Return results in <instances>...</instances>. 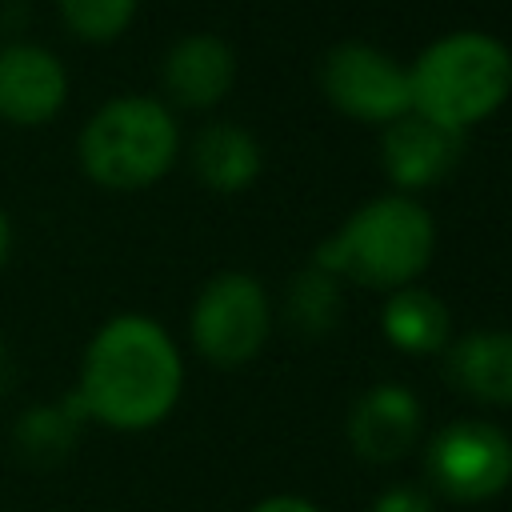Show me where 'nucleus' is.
Segmentation results:
<instances>
[{"instance_id":"f03ea898","label":"nucleus","mask_w":512,"mask_h":512,"mask_svg":"<svg viewBox=\"0 0 512 512\" xmlns=\"http://www.w3.org/2000/svg\"><path fill=\"white\" fill-rule=\"evenodd\" d=\"M412 112L460 132L492 116L512 92V52L488 32H448L408 68Z\"/></svg>"},{"instance_id":"0eeeda50","label":"nucleus","mask_w":512,"mask_h":512,"mask_svg":"<svg viewBox=\"0 0 512 512\" xmlns=\"http://www.w3.org/2000/svg\"><path fill=\"white\" fill-rule=\"evenodd\" d=\"M320 88L344 116L356 120L392 124L412 112L408 68L372 44H336L320 64Z\"/></svg>"},{"instance_id":"f3484780","label":"nucleus","mask_w":512,"mask_h":512,"mask_svg":"<svg viewBox=\"0 0 512 512\" xmlns=\"http://www.w3.org/2000/svg\"><path fill=\"white\" fill-rule=\"evenodd\" d=\"M372 512H436V504L416 484H392L372 500Z\"/></svg>"},{"instance_id":"dca6fc26","label":"nucleus","mask_w":512,"mask_h":512,"mask_svg":"<svg viewBox=\"0 0 512 512\" xmlns=\"http://www.w3.org/2000/svg\"><path fill=\"white\" fill-rule=\"evenodd\" d=\"M60 16L80 40H116L136 16V0H60Z\"/></svg>"},{"instance_id":"1a4fd4ad","label":"nucleus","mask_w":512,"mask_h":512,"mask_svg":"<svg viewBox=\"0 0 512 512\" xmlns=\"http://www.w3.org/2000/svg\"><path fill=\"white\" fill-rule=\"evenodd\" d=\"M464 152V136L448 132L416 112L392 120L380 136V164L392 176V184L400 188H428L440 176H448L456 168Z\"/></svg>"},{"instance_id":"20e7f679","label":"nucleus","mask_w":512,"mask_h":512,"mask_svg":"<svg viewBox=\"0 0 512 512\" xmlns=\"http://www.w3.org/2000/svg\"><path fill=\"white\" fill-rule=\"evenodd\" d=\"M176 144V120L164 104L120 96L104 104L80 132V164L96 184L132 192L172 168Z\"/></svg>"},{"instance_id":"7ed1b4c3","label":"nucleus","mask_w":512,"mask_h":512,"mask_svg":"<svg viewBox=\"0 0 512 512\" xmlns=\"http://www.w3.org/2000/svg\"><path fill=\"white\" fill-rule=\"evenodd\" d=\"M436 232L428 208L408 196H380L356 208L336 236H328L312 264L332 276H352L364 288H408L432 256Z\"/></svg>"},{"instance_id":"6e6552de","label":"nucleus","mask_w":512,"mask_h":512,"mask_svg":"<svg viewBox=\"0 0 512 512\" xmlns=\"http://www.w3.org/2000/svg\"><path fill=\"white\" fill-rule=\"evenodd\" d=\"M420 420V400L404 384H376L348 412V444L368 464H392L412 452Z\"/></svg>"},{"instance_id":"9b49d317","label":"nucleus","mask_w":512,"mask_h":512,"mask_svg":"<svg viewBox=\"0 0 512 512\" xmlns=\"http://www.w3.org/2000/svg\"><path fill=\"white\" fill-rule=\"evenodd\" d=\"M236 80V56L220 36L196 32L172 44L164 56V88L184 108H212Z\"/></svg>"},{"instance_id":"6ab92c4d","label":"nucleus","mask_w":512,"mask_h":512,"mask_svg":"<svg viewBox=\"0 0 512 512\" xmlns=\"http://www.w3.org/2000/svg\"><path fill=\"white\" fill-rule=\"evenodd\" d=\"M8 248H12V228H8V216L0 212V268L8 260Z\"/></svg>"},{"instance_id":"ddd939ff","label":"nucleus","mask_w":512,"mask_h":512,"mask_svg":"<svg viewBox=\"0 0 512 512\" xmlns=\"http://www.w3.org/2000/svg\"><path fill=\"white\" fill-rule=\"evenodd\" d=\"M192 168L212 192H240L260 176V144L240 124H208L192 144Z\"/></svg>"},{"instance_id":"423d86ee","label":"nucleus","mask_w":512,"mask_h":512,"mask_svg":"<svg viewBox=\"0 0 512 512\" xmlns=\"http://www.w3.org/2000/svg\"><path fill=\"white\" fill-rule=\"evenodd\" d=\"M424 468L452 504H480L512 484V440L488 420H456L432 436Z\"/></svg>"},{"instance_id":"2eb2a0df","label":"nucleus","mask_w":512,"mask_h":512,"mask_svg":"<svg viewBox=\"0 0 512 512\" xmlns=\"http://www.w3.org/2000/svg\"><path fill=\"white\" fill-rule=\"evenodd\" d=\"M284 308H288V320L292 328H300L304 336H324L336 328L340 320V284L332 272L324 268H304L296 272V280L288 284V296H284Z\"/></svg>"},{"instance_id":"39448f33","label":"nucleus","mask_w":512,"mask_h":512,"mask_svg":"<svg viewBox=\"0 0 512 512\" xmlns=\"http://www.w3.org/2000/svg\"><path fill=\"white\" fill-rule=\"evenodd\" d=\"M192 344L204 360L220 364V368H236L248 364L272 328V312H268V296L260 288V280L244 276V272H220L212 276L196 304H192Z\"/></svg>"},{"instance_id":"4468645a","label":"nucleus","mask_w":512,"mask_h":512,"mask_svg":"<svg viewBox=\"0 0 512 512\" xmlns=\"http://www.w3.org/2000/svg\"><path fill=\"white\" fill-rule=\"evenodd\" d=\"M380 328H384V336L400 352L424 356V352H440L448 344L452 316H448V308H444L440 296H432L424 288H396L384 300Z\"/></svg>"},{"instance_id":"f8f14e48","label":"nucleus","mask_w":512,"mask_h":512,"mask_svg":"<svg viewBox=\"0 0 512 512\" xmlns=\"http://www.w3.org/2000/svg\"><path fill=\"white\" fill-rule=\"evenodd\" d=\"M444 376L480 404H512V332H468L448 348Z\"/></svg>"},{"instance_id":"f257e3e1","label":"nucleus","mask_w":512,"mask_h":512,"mask_svg":"<svg viewBox=\"0 0 512 512\" xmlns=\"http://www.w3.org/2000/svg\"><path fill=\"white\" fill-rule=\"evenodd\" d=\"M184 364L172 336L148 316L108 320L84 348L76 404L120 432L160 424L180 400Z\"/></svg>"},{"instance_id":"9d476101","label":"nucleus","mask_w":512,"mask_h":512,"mask_svg":"<svg viewBox=\"0 0 512 512\" xmlns=\"http://www.w3.org/2000/svg\"><path fill=\"white\" fill-rule=\"evenodd\" d=\"M68 76L60 60L36 44L0 48V116L12 124H44L60 112Z\"/></svg>"},{"instance_id":"a211bd4d","label":"nucleus","mask_w":512,"mask_h":512,"mask_svg":"<svg viewBox=\"0 0 512 512\" xmlns=\"http://www.w3.org/2000/svg\"><path fill=\"white\" fill-rule=\"evenodd\" d=\"M252 512H320V508L308 504L304 496H268V500H260Z\"/></svg>"}]
</instances>
